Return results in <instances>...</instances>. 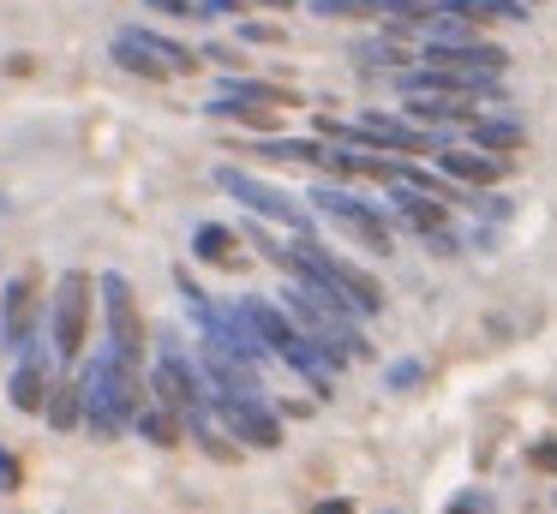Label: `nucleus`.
Returning <instances> with one entry per match:
<instances>
[{"mask_svg":"<svg viewBox=\"0 0 557 514\" xmlns=\"http://www.w3.org/2000/svg\"><path fill=\"white\" fill-rule=\"evenodd\" d=\"M145 371H133L114 347H102L97 359L85 365V430L102 442H114L126 425L138 418V406H145Z\"/></svg>","mask_w":557,"mask_h":514,"instance_id":"obj_1","label":"nucleus"},{"mask_svg":"<svg viewBox=\"0 0 557 514\" xmlns=\"http://www.w3.org/2000/svg\"><path fill=\"white\" fill-rule=\"evenodd\" d=\"M18 485H25V466H18L13 454L0 449V490H18Z\"/></svg>","mask_w":557,"mask_h":514,"instance_id":"obj_28","label":"nucleus"},{"mask_svg":"<svg viewBox=\"0 0 557 514\" xmlns=\"http://www.w3.org/2000/svg\"><path fill=\"white\" fill-rule=\"evenodd\" d=\"M109 60H114V66H121V72H133V78H145V84H162V78H174V72L162 66L157 54H150V42H145V36L133 30V24H126V30H121V36H114V42H109Z\"/></svg>","mask_w":557,"mask_h":514,"instance_id":"obj_11","label":"nucleus"},{"mask_svg":"<svg viewBox=\"0 0 557 514\" xmlns=\"http://www.w3.org/2000/svg\"><path fill=\"white\" fill-rule=\"evenodd\" d=\"M318 18H372L377 0H312Z\"/></svg>","mask_w":557,"mask_h":514,"instance_id":"obj_22","label":"nucleus"},{"mask_svg":"<svg viewBox=\"0 0 557 514\" xmlns=\"http://www.w3.org/2000/svg\"><path fill=\"white\" fill-rule=\"evenodd\" d=\"M85 329H90V275L85 269H66L54 281V299H49V341H54V359L73 365L85 353Z\"/></svg>","mask_w":557,"mask_h":514,"instance_id":"obj_3","label":"nucleus"},{"mask_svg":"<svg viewBox=\"0 0 557 514\" xmlns=\"http://www.w3.org/2000/svg\"><path fill=\"white\" fill-rule=\"evenodd\" d=\"M533 466H545V473H557V442H533Z\"/></svg>","mask_w":557,"mask_h":514,"instance_id":"obj_30","label":"nucleus"},{"mask_svg":"<svg viewBox=\"0 0 557 514\" xmlns=\"http://www.w3.org/2000/svg\"><path fill=\"white\" fill-rule=\"evenodd\" d=\"M216 186L228 191L234 203H246L252 215H264V222H282V227H294V234H306V222H312L300 198H288L282 186H270V179L246 174V167H234V162H222V167H216Z\"/></svg>","mask_w":557,"mask_h":514,"instance_id":"obj_4","label":"nucleus"},{"mask_svg":"<svg viewBox=\"0 0 557 514\" xmlns=\"http://www.w3.org/2000/svg\"><path fill=\"white\" fill-rule=\"evenodd\" d=\"M138 430H145L150 442H157V449H174V442H181V418L169 413V406L157 401V394H145V406H138V418H133Z\"/></svg>","mask_w":557,"mask_h":514,"instance_id":"obj_19","label":"nucleus"},{"mask_svg":"<svg viewBox=\"0 0 557 514\" xmlns=\"http://www.w3.org/2000/svg\"><path fill=\"white\" fill-rule=\"evenodd\" d=\"M240 305L252 311L258 335H264V347L282 359V365H294L318 394H336V365H330L324 347H318L312 335H306L300 323H294V311H288V305H264V299H240Z\"/></svg>","mask_w":557,"mask_h":514,"instance_id":"obj_2","label":"nucleus"},{"mask_svg":"<svg viewBox=\"0 0 557 514\" xmlns=\"http://www.w3.org/2000/svg\"><path fill=\"white\" fill-rule=\"evenodd\" d=\"M222 96H234V102H258V108H294V90L264 84V78H246V72H228V78H222Z\"/></svg>","mask_w":557,"mask_h":514,"instance_id":"obj_16","label":"nucleus"},{"mask_svg":"<svg viewBox=\"0 0 557 514\" xmlns=\"http://www.w3.org/2000/svg\"><path fill=\"white\" fill-rule=\"evenodd\" d=\"M312 210L324 215V222H336L342 234H354L366 251H377V258H389V251H396V234H389L384 210H372L366 198H348V191H336V186H318L312 191Z\"/></svg>","mask_w":557,"mask_h":514,"instance_id":"obj_5","label":"nucleus"},{"mask_svg":"<svg viewBox=\"0 0 557 514\" xmlns=\"http://www.w3.org/2000/svg\"><path fill=\"white\" fill-rule=\"evenodd\" d=\"M145 7H157L162 18H205V12H198V0H145Z\"/></svg>","mask_w":557,"mask_h":514,"instance_id":"obj_26","label":"nucleus"},{"mask_svg":"<svg viewBox=\"0 0 557 514\" xmlns=\"http://www.w3.org/2000/svg\"><path fill=\"white\" fill-rule=\"evenodd\" d=\"M133 30H138V36H145V42H150V54H157V60H162V66H169V72H174V78H181V72H198V54H193V48H181V42H169V36H157V30H145V24H133Z\"/></svg>","mask_w":557,"mask_h":514,"instance_id":"obj_20","label":"nucleus"},{"mask_svg":"<svg viewBox=\"0 0 557 514\" xmlns=\"http://www.w3.org/2000/svg\"><path fill=\"white\" fill-rule=\"evenodd\" d=\"M193 258L216 263V269H240V263H246V251H240V239H234L228 227L198 222V227H193Z\"/></svg>","mask_w":557,"mask_h":514,"instance_id":"obj_13","label":"nucleus"},{"mask_svg":"<svg viewBox=\"0 0 557 514\" xmlns=\"http://www.w3.org/2000/svg\"><path fill=\"white\" fill-rule=\"evenodd\" d=\"M420 377H425V365H420V359H396V365L384 371V383H389V389H413Z\"/></svg>","mask_w":557,"mask_h":514,"instance_id":"obj_23","label":"nucleus"},{"mask_svg":"<svg viewBox=\"0 0 557 514\" xmlns=\"http://www.w3.org/2000/svg\"><path fill=\"white\" fill-rule=\"evenodd\" d=\"M240 7H246V0H198V12H205V18H234Z\"/></svg>","mask_w":557,"mask_h":514,"instance_id":"obj_29","label":"nucleus"},{"mask_svg":"<svg viewBox=\"0 0 557 514\" xmlns=\"http://www.w3.org/2000/svg\"><path fill=\"white\" fill-rule=\"evenodd\" d=\"M222 406V425L234 430L240 442H252V449H282V418L264 406V394H228Z\"/></svg>","mask_w":557,"mask_h":514,"instance_id":"obj_8","label":"nucleus"},{"mask_svg":"<svg viewBox=\"0 0 557 514\" xmlns=\"http://www.w3.org/2000/svg\"><path fill=\"white\" fill-rule=\"evenodd\" d=\"M437 7L461 12V18H473V24H492V18L521 24V18H528V0H437Z\"/></svg>","mask_w":557,"mask_h":514,"instance_id":"obj_17","label":"nucleus"},{"mask_svg":"<svg viewBox=\"0 0 557 514\" xmlns=\"http://www.w3.org/2000/svg\"><path fill=\"white\" fill-rule=\"evenodd\" d=\"M312 514H354V502H348V497H324Z\"/></svg>","mask_w":557,"mask_h":514,"instance_id":"obj_31","label":"nucleus"},{"mask_svg":"<svg viewBox=\"0 0 557 514\" xmlns=\"http://www.w3.org/2000/svg\"><path fill=\"white\" fill-rule=\"evenodd\" d=\"M444 514H492V497H485V490H461Z\"/></svg>","mask_w":557,"mask_h":514,"instance_id":"obj_25","label":"nucleus"},{"mask_svg":"<svg viewBox=\"0 0 557 514\" xmlns=\"http://www.w3.org/2000/svg\"><path fill=\"white\" fill-rule=\"evenodd\" d=\"M205 54H210V60H216V66H222V72H240V66H246V54H240V48H228V42H210V48H205Z\"/></svg>","mask_w":557,"mask_h":514,"instance_id":"obj_27","label":"nucleus"},{"mask_svg":"<svg viewBox=\"0 0 557 514\" xmlns=\"http://www.w3.org/2000/svg\"><path fill=\"white\" fill-rule=\"evenodd\" d=\"M49 389H54V383L42 377V359L25 353V359H18V371H13V383H7L13 406H18V413H42V406H49Z\"/></svg>","mask_w":557,"mask_h":514,"instance_id":"obj_12","label":"nucleus"},{"mask_svg":"<svg viewBox=\"0 0 557 514\" xmlns=\"http://www.w3.org/2000/svg\"><path fill=\"white\" fill-rule=\"evenodd\" d=\"M49 425L54 430H73L78 418H85V377H54V389H49Z\"/></svg>","mask_w":557,"mask_h":514,"instance_id":"obj_14","label":"nucleus"},{"mask_svg":"<svg viewBox=\"0 0 557 514\" xmlns=\"http://www.w3.org/2000/svg\"><path fill=\"white\" fill-rule=\"evenodd\" d=\"M468 138L480 143V150H492V155H509V150H521V138H528V131H521L516 120H492V114H473V120H468Z\"/></svg>","mask_w":557,"mask_h":514,"instance_id":"obj_15","label":"nucleus"},{"mask_svg":"<svg viewBox=\"0 0 557 514\" xmlns=\"http://www.w3.org/2000/svg\"><path fill=\"white\" fill-rule=\"evenodd\" d=\"M437 167H444L449 179H461V186H492V179H504V155H492V150H456V143H444L437 150Z\"/></svg>","mask_w":557,"mask_h":514,"instance_id":"obj_9","label":"nucleus"},{"mask_svg":"<svg viewBox=\"0 0 557 514\" xmlns=\"http://www.w3.org/2000/svg\"><path fill=\"white\" fill-rule=\"evenodd\" d=\"M252 7H270V12H288L294 0H252Z\"/></svg>","mask_w":557,"mask_h":514,"instance_id":"obj_32","label":"nucleus"},{"mask_svg":"<svg viewBox=\"0 0 557 514\" xmlns=\"http://www.w3.org/2000/svg\"><path fill=\"white\" fill-rule=\"evenodd\" d=\"M0 335H7V347H13L18 359L37 353V341H42V287H37L30 269L0 287Z\"/></svg>","mask_w":557,"mask_h":514,"instance_id":"obj_7","label":"nucleus"},{"mask_svg":"<svg viewBox=\"0 0 557 514\" xmlns=\"http://www.w3.org/2000/svg\"><path fill=\"white\" fill-rule=\"evenodd\" d=\"M282 24H264V18H240V42H282Z\"/></svg>","mask_w":557,"mask_h":514,"instance_id":"obj_24","label":"nucleus"},{"mask_svg":"<svg viewBox=\"0 0 557 514\" xmlns=\"http://www.w3.org/2000/svg\"><path fill=\"white\" fill-rule=\"evenodd\" d=\"M389 203H396V215L413 227V234H444V198H432V191H420V186H408V179H396L389 186Z\"/></svg>","mask_w":557,"mask_h":514,"instance_id":"obj_10","label":"nucleus"},{"mask_svg":"<svg viewBox=\"0 0 557 514\" xmlns=\"http://www.w3.org/2000/svg\"><path fill=\"white\" fill-rule=\"evenodd\" d=\"M408 120L413 126H456V120H473L461 108V96H408Z\"/></svg>","mask_w":557,"mask_h":514,"instance_id":"obj_18","label":"nucleus"},{"mask_svg":"<svg viewBox=\"0 0 557 514\" xmlns=\"http://www.w3.org/2000/svg\"><path fill=\"white\" fill-rule=\"evenodd\" d=\"M360 60H366V66L408 72V48H401V42H366V48H360Z\"/></svg>","mask_w":557,"mask_h":514,"instance_id":"obj_21","label":"nucleus"},{"mask_svg":"<svg viewBox=\"0 0 557 514\" xmlns=\"http://www.w3.org/2000/svg\"><path fill=\"white\" fill-rule=\"evenodd\" d=\"M102 317H109V347L126 359L133 371H145V317H138V299H133V281L121 269L102 275Z\"/></svg>","mask_w":557,"mask_h":514,"instance_id":"obj_6","label":"nucleus"}]
</instances>
